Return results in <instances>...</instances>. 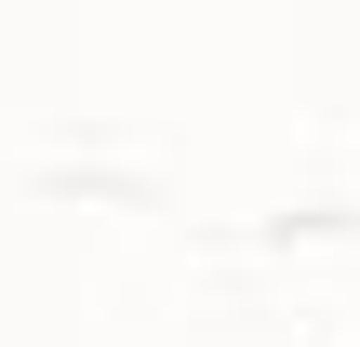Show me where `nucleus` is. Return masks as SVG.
Here are the masks:
<instances>
[]
</instances>
